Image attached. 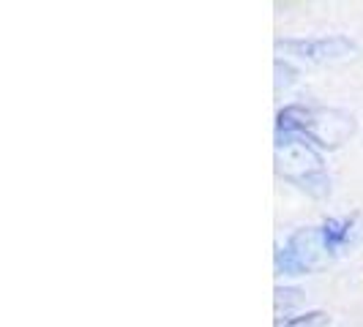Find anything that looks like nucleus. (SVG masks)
I'll return each mask as SVG.
<instances>
[{
	"label": "nucleus",
	"mask_w": 363,
	"mask_h": 327,
	"mask_svg": "<svg viewBox=\"0 0 363 327\" xmlns=\"http://www.w3.org/2000/svg\"><path fill=\"white\" fill-rule=\"evenodd\" d=\"M328 254L330 251L325 248V240H323L320 229H301L279 251L276 268H279V272H287V275H301V272L314 270L323 262V256Z\"/></svg>",
	"instance_id": "3"
},
{
	"label": "nucleus",
	"mask_w": 363,
	"mask_h": 327,
	"mask_svg": "<svg viewBox=\"0 0 363 327\" xmlns=\"http://www.w3.org/2000/svg\"><path fill=\"white\" fill-rule=\"evenodd\" d=\"M276 166H279V175H284L295 185H301L303 191H309L314 197L328 194V175L323 169V159L303 137L279 131Z\"/></svg>",
	"instance_id": "2"
},
{
	"label": "nucleus",
	"mask_w": 363,
	"mask_h": 327,
	"mask_svg": "<svg viewBox=\"0 0 363 327\" xmlns=\"http://www.w3.org/2000/svg\"><path fill=\"white\" fill-rule=\"evenodd\" d=\"M279 131L298 134L317 145L336 147L355 131V123L347 112L323 107H287L279 112Z\"/></svg>",
	"instance_id": "1"
},
{
	"label": "nucleus",
	"mask_w": 363,
	"mask_h": 327,
	"mask_svg": "<svg viewBox=\"0 0 363 327\" xmlns=\"http://www.w3.org/2000/svg\"><path fill=\"white\" fill-rule=\"evenodd\" d=\"M279 50L292 52L295 57L314 60V63H328V60H345L358 52V47L345 36L330 38H309V41H284L279 44Z\"/></svg>",
	"instance_id": "4"
},
{
	"label": "nucleus",
	"mask_w": 363,
	"mask_h": 327,
	"mask_svg": "<svg viewBox=\"0 0 363 327\" xmlns=\"http://www.w3.org/2000/svg\"><path fill=\"white\" fill-rule=\"evenodd\" d=\"M325 322H328L325 314H306V316H298V319L284 322V327H325Z\"/></svg>",
	"instance_id": "5"
}]
</instances>
